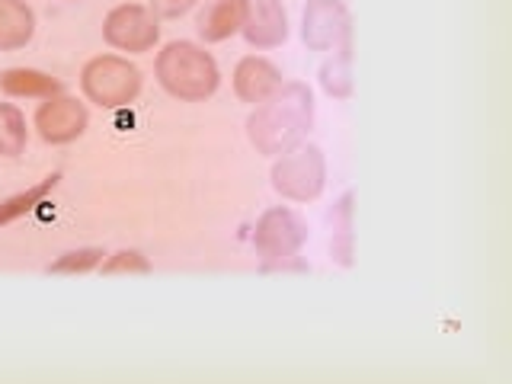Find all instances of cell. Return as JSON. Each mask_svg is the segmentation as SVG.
Wrapping results in <instances>:
<instances>
[{
	"label": "cell",
	"mask_w": 512,
	"mask_h": 384,
	"mask_svg": "<svg viewBox=\"0 0 512 384\" xmlns=\"http://www.w3.org/2000/svg\"><path fill=\"white\" fill-rule=\"evenodd\" d=\"M26 148V116L10 103H0V154L20 157Z\"/></svg>",
	"instance_id": "2e32d148"
},
{
	"label": "cell",
	"mask_w": 512,
	"mask_h": 384,
	"mask_svg": "<svg viewBox=\"0 0 512 384\" xmlns=\"http://www.w3.org/2000/svg\"><path fill=\"white\" fill-rule=\"evenodd\" d=\"M80 90L90 103L103 109H122L141 90V71L128 58L119 55H96L80 71Z\"/></svg>",
	"instance_id": "277c9868"
},
{
	"label": "cell",
	"mask_w": 512,
	"mask_h": 384,
	"mask_svg": "<svg viewBox=\"0 0 512 384\" xmlns=\"http://www.w3.org/2000/svg\"><path fill=\"white\" fill-rule=\"evenodd\" d=\"M327 183V160L317 144L298 141L288 151L279 154L272 164V189L282 199L292 202H314Z\"/></svg>",
	"instance_id": "3957f363"
},
{
	"label": "cell",
	"mask_w": 512,
	"mask_h": 384,
	"mask_svg": "<svg viewBox=\"0 0 512 384\" xmlns=\"http://www.w3.org/2000/svg\"><path fill=\"white\" fill-rule=\"evenodd\" d=\"M244 39L253 48H276L288 39V16L282 0H247L244 10Z\"/></svg>",
	"instance_id": "9c48e42d"
},
{
	"label": "cell",
	"mask_w": 512,
	"mask_h": 384,
	"mask_svg": "<svg viewBox=\"0 0 512 384\" xmlns=\"http://www.w3.org/2000/svg\"><path fill=\"white\" fill-rule=\"evenodd\" d=\"M154 68H157L160 87L183 103L208 100V96L218 90V80H221L215 58L208 55L202 45L186 42V39L160 48Z\"/></svg>",
	"instance_id": "7a4b0ae2"
},
{
	"label": "cell",
	"mask_w": 512,
	"mask_h": 384,
	"mask_svg": "<svg viewBox=\"0 0 512 384\" xmlns=\"http://www.w3.org/2000/svg\"><path fill=\"white\" fill-rule=\"evenodd\" d=\"M301 39L311 52L349 45V13L343 0H308L301 16Z\"/></svg>",
	"instance_id": "52a82bcc"
},
{
	"label": "cell",
	"mask_w": 512,
	"mask_h": 384,
	"mask_svg": "<svg viewBox=\"0 0 512 384\" xmlns=\"http://www.w3.org/2000/svg\"><path fill=\"white\" fill-rule=\"evenodd\" d=\"M244 10L247 0H212L202 13H199V36L205 42H224L231 39L234 32L244 26Z\"/></svg>",
	"instance_id": "8fae6325"
},
{
	"label": "cell",
	"mask_w": 512,
	"mask_h": 384,
	"mask_svg": "<svg viewBox=\"0 0 512 384\" xmlns=\"http://www.w3.org/2000/svg\"><path fill=\"white\" fill-rule=\"evenodd\" d=\"M320 87L333 100H346L352 96V45H343L340 55L327 58L320 64Z\"/></svg>",
	"instance_id": "5bb4252c"
},
{
	"label": "cell",
	"mask_w": 512,
	"mask_h": 384,
	"mask_svg": "<svg viewBox=\"0 0 512 384\" xmlns=\"http://www.w3.org/2000/svg\"><path fill=\"white\" fill-rule=\"evenodd\" d=\"M314 119V96L308 84H282L276 93L263 100L247 119V135L256 151L263 154H282L292 144L308 135Z\"/></svg>",
	"instance_id": "6da1fadb"
},
{
	"label": "cell",
	"mask_w": 512,
	"mask_h": 384,
	"mask_svg": "<svg viewBox=\"0 0 512 384\" xmlns=\"http://www.w3.org/2000/svg\"><path fill=\"white\" fill-rule=\"evenodd\" d=\"M90 112L74 96H45V103L36 109V128L48 144H68L87 132Z\"/></svg>",
	"instance_id": "ba28073f"
},
{
	"label": "cell",
	"mask_w": 512,
	"mask_h": 384,
	"mask_svg": "<svg viewBox=\"0 0 512 384\" xmlns=\"http://www.w3.org/2000/svg\"><path fill=\"white\" fill-rule=\"evenodd\" d=\"M0 90L10 96H39V100H45V96L61 93V80L36 68H10L0 74Z\"/></svg>",
	"instance_id": "4fadbf2b"
},
{
	"label": "cell",
	"mask_w": 512,
	"mask_h": 384,
	"mask_svg": "<svg viewBox=\"0 0 512 384\" xmlns=\"http://www.w3.org/2000/svg\"><path fill=\"white\" fill-rule=\"evenodd\" d=\"M333 221H340V231H336L333 244H330V253L333 260L340 266H352V192L340 199V205L333 208Z\"/></svg>",
	"instance_id": "e0dca14e"
},
{
	"label": "cell",
	"mask_w": 512,
	"mask_h": 384,
	"mask_svg": "<svg viewBox=\"0 0 512 384\" xmlns=\"http://www.w3.org/2000/svg\"><path fill=\"white\" fill-rule=\"evenodd\" d=\"M279 87H282V71L269 58L247 55V58L237 61V68H234V93L244 103L260 106Z\"/></svg>",
	"instance_id": "30bf717a"
},
{
	"label": "cell",
	"mask_w": 512,
	"mask_h": 384,
	"mask_svg": "<svg viewBox=\"0 0 512 384\" xmlns=\"http://www.w3.org/2000/svg\"><path fill=\"white\" fill-rule=\"evenodd\" d=\"M106 276H116V272H151V263L144 260L138 250H119L112 253L106 263H100Z\"/></svg>",
	"instance_id": "d6986e66"
},
{
	"label": "cell",
	"mask_w": 512,
	"mask_h": 384,
	"mask_svg": "<svg viewBox=\"0 0 512 384\" xmlns=\"http://www.w3.org/2000/svg\"><path fill=\"white\" fill-rule=\"evenodd\" d=\"M58 180H61V173H52V176H45L42 183L29 186L26 192H20V196H10L7 202H0V224H10V221H16V218L29 215L32 208H36V205L48 196V192H52V189L58 186Z\"/></svg>",
	"instance_id": "9a60e30c"
},
{
	"label": "cell",
	"mask_w": 512,
	"mask_h": 384,
	"mask_svg": "<svg viewBox=\"0 0 512 384\" xmlns=\"http://www.w3.org/2000/svg\"><path fill=\"white\" fill-rule=\"evenodd\" d=\"M103 36L119 52H151L160 39L157 13L144 4H119L106 13Z\"/></svg>",
	"instance_id": "8992f818"
},
{
	"label": "cell",
	"mask_w": 512,
	"mask_h": 384,
	"mask_svg": "<svg viewBox=\"0 0 512 384\" xmlns=\"http://www.w3.org/2000/svg\"><path fill=\"white\" fill-rule=\"evenodd\" d=\"M103 250L100 247H84V250H71V253H64V256H58V260L48 266V272H58V276H74V272H90V269H96L103 263Z\"/></svg>",
	"instance_id": "ac0fdd59"
},
{
	"label": "cell",
	"mask_w": 512,
	"mask_h": 384,
	"mask_svg": "<svg viewBox=\"0 0 512 384\" xmlns=\"http://www.w3.org/2000/svg\"><path fill=\"white\" fill-rule=\"evenodd\" d=\"M36 36V13L26 0H0V52L26 48Z\"/></svg>",
	"instance_id": "7c38bea8"
},
{
	"label": "cell",
	"mask_w": 512,
	"mask_h": 384,
	"mask_svg": "<svg viewBox=\"0 0 512 384\" xmlns=\"http://www.w3.org/2000/svg\"><path fill=\"white\" fill-rule=\"evenodd\" d=\"M304 240H308V224H304L298 212H292V208H285V205L266 208L253 231V247L266 263L292 260L304 247Z\"/></svg>",
	"instance_id": "5b68a950"
},
{
	"label": "cell",
	"mask_w": 512,
	"mask_h": 384,
	"mask_svg": "<svg viewBox=\"0 0 512 384\" xmlns=\"http://www.w3.org/2000/svg\"><path fill=\"white\" fill-rule=\"evenodd\" d=\"M199 0H154V13L157 16H167V20H176V16H183V13H189L192 7H196Z\"/></svg>",
	"instance_id": "ffe728a7"
}]
</instances>
